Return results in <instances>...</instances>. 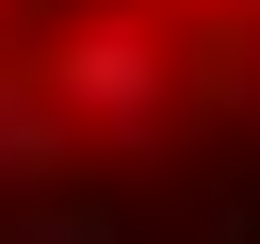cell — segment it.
<instances>
[{"mask_svg": "<svg viewBox=\"0 0 260 244\" xmlns=\"http://www.w3.org/2000/svg\"><path fill=\"white\" fill-rule=\"evenodd\" d=\"M32 98L65 114V146L146 163V146H162V114H179V33H146V16H65V33H49V65H32Z\"/></svg>", "mask_w": 260, "mask_h": 244, "instance_id": "obj_1", "label": "cell"}, {"mask_svg": "<svg viewBox=\"0 0 260 244\" xmlns=\"http://www.w3.org/2000/svg\"><path fill=\"white\" fill-rule=\"evenodd\" d=\"M49 179H65V114L32 98V65H0V211L49 195Z\"/></svg>", "mask_w": 260, "mask_h": 244, "instance_id": "obj_2", "label": "cell"}, {"mask_svg": "<svg viewBox=\"0 0 260 244\" xmlns=\"http://www.w3.org/2000/svg\"><path fill=\"white\" fill-rule=\"evenodd\" d=\"M0 244H130V228H114V211H81V195H16V211H0Z\"/></svg>", "mask_w": 260, "mask_h": 244, "instance_id": "obj_3", "label": "cell"}, {"mask_svg": "<svg viewBox=\"0 0 260 244\" xmlns=\"http://www.w3.org/2000/svg\"><path fill=\"white\" fill-rule=\"evenodd\" d=\"M228 65H260V0H244V16H228Z\"/></svg>", "mask_w": 260, "mask_h": 244, "instance_id": "obj_4", "label": "cell"}]
</instances>
